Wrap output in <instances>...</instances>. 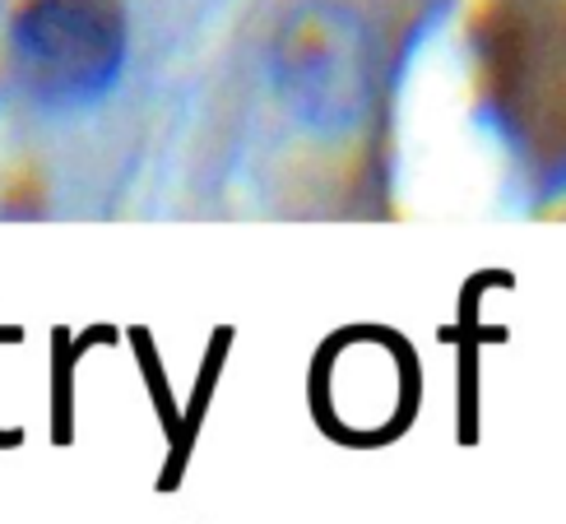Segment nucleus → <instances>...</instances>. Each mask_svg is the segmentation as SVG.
Masks as SVG:
<instances>
[{"instance_id":"nucleus-1","label":"nucleus","mask_w":566,"mask_h":524,"mask_svg":"<svg viewBox=\"0 0 566 524\" xmlns=\"http://www.w3.org/2000/svg\"><path fill=\"white\" fill-rule=\"evenodd\" d=\"M23 42L52 75H93L116 52L112 14L93 0H42L23 23Z\"/></svg>"},{"instance_id":"nucleus-2","label":"nucleus","mask_w":566,"mask_h":524,"mask_svg":"<svg viewBox=\"0 0 566 524\" xmlns=\"http://www.w3.org/2000/svg\"><path fill=\"white\" fill-rule=\"evenodd\" d=\"M228 348H232V325H219L214 339H209V357H205V367H200L196 395H191V404H186V413H181V432H177V441H172V455H168V469H163V479H158V492H177V483H181L186 460H191V446H196V437H200V422H205V413H209V399H214L219 371H223V363H228Z\"/></svg>"},{"instance_id":"nucleus-3","label":"nucleus","mask_w":566,"mask_h":524,"mask_svg":"<svg viewBox=\"0 0 566 524\" xmlns=\"http://www.w3.org/2000/svg\"><path fill=\"white\" fill-rule=\"evenodd\" d=\"M56 367H52V386H56V446H70V441H75V390H70V386H75V363H80V357H75V348H70V329H56Z\"/></svg>"},{"instance_id":"nucleus-4","label":"nucleus","mask_w":566,"mask_h":524,"mask_svg":"<svg viewBox=\"0 0 566 524\" xmlns=\"http://www.w3.org/2000/svg\"><path fill=\"white\" fill-rule=\"evenodd\" d=\"M130 344H135V357H139V371H145V386H149V395H154V404H158V418H163V427H168V437L177 441L181 413H177V404H172V395H168V376H163V363H158V348H154V339H149V329L135 325V329H130Z\"/></svg>"},{"instance_id":"nucleus-5","label":"nucleus","mask_w":566,"mask_h":524,"mask_svg":"<svg viewBox=\"0 0 566 524\" xmlns=\"http://www.w3.org/2000/svg\"><path fill=\"white\" fill-rule=\"evenodd\" d=\"M116 339H122V335H116V329L112 325H93V329H84V335L75 339V335H70V348H75V357H84L88 348H98V344H116Z\"/></svg>"},{"instance_id":"nucleus-6","label":"nucleus","mask_w":566,"mask_h":524,"mask_svg":"<svg viewBox=\"0 0 566 524\" xmlns=\"http://www.w3.org/2000/svg\"><path fill=\"white\" fill-rule=\"evenodd\" d=\"M19 441H23L19 427H14V432H0V450H6V446H19Z\"/></svg>"}]
</instances>
